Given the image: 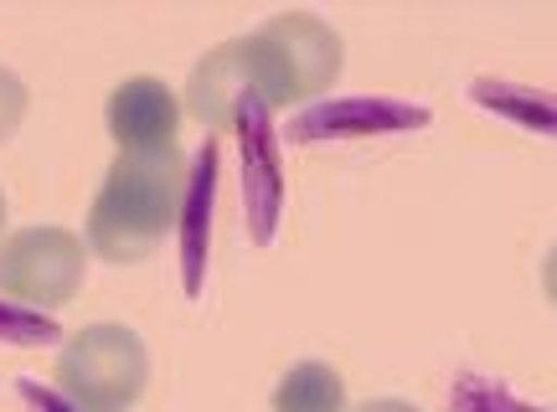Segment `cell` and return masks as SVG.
<instances>
[{
  "label": "cell",
  "instance_id": "6da1fadb",
  "mask_svg": "<svg viewBox=\"0 0 557 412\" xmlns=\"http://www.w3.org/2000/svg\"><path fill=\"white\" fill-rule=\"evenodd\" d=\"M186 186H191V165L181 150H145V155L120 150L88 207V233H83L88 253L109 258V263L150 258L176 233Z\"/></svg>",
  "mask_w": 557,
  "mask_h": 412
},
{
  "label": "cell",
  "instance_id": "52a82bcc",
  "mask_svg": "<svg viewBox=\"0 0 557 412\" xmlns=\"http://www.w3.org/2000/svg\"><path fill=\"white\" fill-rule=\"evenodd\" d=\"M274 412H346V382L325 361H295L274 387Z\"/></svg>",
  "mask_w": 557,
  "mask_h": 412
},
{
  "label": "cell",
  "instance_id": "5b68a950",
  "mask_svg": "<svg viewBox=\"0 0 557 412\" xmlns=\"http://www.w3.org/2000/svg\"><path fill=\"white\" fill-rule=\"evenodd\" d=\"M186 103L201 124L212 129H248L259 124L269 109H263V78L259 62H253V47L248 37L222 41L207 58L191 67V83H186Z\"/></svg>",
  "mask_w": 557,
  "mask_h": 412
},
{
  "label": "cell",
  "instance_id": "8fae6325",
  "mask_svg": "<svg viewBox=\"0 0 557 412\" xmlns=\"http://www.w3.org/2000/svg\"><path fill=\"white\" fill-rule=\"evenodd\" d=\"M0 233H5V191H0Z\"/></svg>",
  "mask_w": 557,
  "mask_h": 412
},
{
  "label": "cell",
  "instance_id": "ba28073f",
  "mask_svg": "<svg viewBox=\"0 0 557 412\" xmlns=\"http://www.w3.org/2000/svg\"><path fill=\"white\" fill-rule=\"evenodd\" d=\"M21 118H26V83L11 67H0V145L16 135Z\"/></svg>",
  "mask_w": 557,
  "mask_h": 412
},
{
  "label": "cell",
  "instance_id": "7a4b0ae2",
  "mask_svg": "<svg viewBox=\"0 0 557 412\" xmlns=\"http://www.w3.org/2000/svg\"><path fill=\"white\" fill-rule=\"evenodd\" d=\"M253 58L263 73V103L295 109V103L325 93L341 78V37L331 21L310 11H284L253 32Z\"/></svg>",
  "mask_w": 557,
  "mask_h": 412
},
{
  "label": "cell",
  "instance_id": "3957f363",
  "mask_svg": "<svg viewBox=\"0 0 557 412\" xmlns=\"http://www.w3.org/2000/svg\"><path fill=\"white\" fill-rule=\"evenodd\" d=\"M150 382V355L129 325H88L58 351V387L83 412H129Z\"/></svg>",
  "mask_w": 557,
  "mask_h": 412
},
{
  "label": "cell",
  "instance_id": "8992f818",
  "mask_svg": "<svg viewBox=\"0 0 557 412\" xmlns=\"http://www.w3.org/2000/svg\"><path fill=\"white\" fill-rule=\"evenodd\" d=\"M103 124H109V135L120 139V150H135V155H145V150H176L181 103L160 78L135 73V78H124L109 93Z\"/></svg>",
  "mask_w": 557,
  "mask_h": 412
},
{
  "label": "cell",
  "instance_id": "30bf717a",
  "mask_svg": "<svg viewBox=\"0 0 557 412\" xmlns=\"http://www.w3.org/2000/svg\"><path fill=\"white\" fill-rule=\"evenodd\" d=\"M357 412H423L413 402H403V397H377V402H361Z\"/></svg>",
  "mask_w": 557,
  "mask_h": 412
},
{
  "label": "cell",
  "instance_id": "9c48e42d",
  "mask_svg": "<svg viewBox=\"0 0 557 412\" xmlns=\"http://www.w3.org/2000/svg\"><path fill=\"white\" fill-rule=\"evenodd\" d=\"M542 289H547V299L557 304V242L547 248V258H542Z\"/></svg>",
  "mask_w": 557,
  "mask_h": 412
},
{
  "label": "cell",
  "instance_id": "277c9868",
  "mask_svg": "<svg viewBox=\"0 0 557 412\" xmlns=\"http://www.w3.org/2000/svg\"><path fill=\"white\" fill-rule=\"evenodd\" d=\"M88 242L62 227H26L0 242V295L32 304V310H62L83 289Z\"/></svg>",
  "mask_w": 557,
  "mask_h": 412
}]
</instances>
